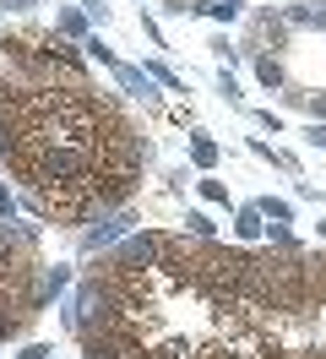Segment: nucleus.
<instances>
[{"instance_id":"nucleus-4","label":"nucleus","mask_w":326,"mask_h":359,"mask_svg":"<svg viewBox=\"0 0 326 359\" xmlns=\"http://www.w3.org/2000/svg\"><path fill=\"white\" fill-rule=\"evenodd\" d=\"M33 316V256L17 234L0 229V337H11Z\"/></svg>"},{"instance_id":"nucleus-1","label":"nucleus","mask_w":326,"mask_h":359,"mask_svg":"<svg viewBox=\"0 0 326 359\" xmlns=\"http://www.w3.org/2000/svg\"><path fill=\"white\" fill-rule=\"evenodd\" d=\"M0 158L49 224H87L120 207L142 180L130 114L93 88L82 60L49 33L0 44Z\"/></svg>"},{"instance_id":"nucleus-2","label":"nucleus","mask_w":326,"mask_h":359,"mask_svg":"<svg viewBox=\"0 0 326 359\" xmlns=\"http://www.w3.org/2000/svg\"><path fill=\"white\" fill-rule=\"evenodd\" d=\"M87 359H250V256L179 234L114 250L82 321Z\"/></svg>"},{"instance_id":"nucleus-3","label":"nucleus","mask_w":326,"mask_h":359,"mask_svg":"<svg viewBox=\"0 0 326 359\" xmlns=\"http://www.w3.org/2000/svg\"><path fill=\"white\" fill-rule=\"evenodd\" d=\"M250 359H326V250L250 256Z\"/></svg>"}]
</instances>
